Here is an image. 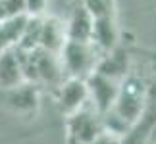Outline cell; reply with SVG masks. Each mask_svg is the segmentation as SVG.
Masks as SVG:
<instances>
[{"label": "cell", "instance_id": "cell-14", "mask_svg": "<svg viewBox=\"0 0 156 144\" xmlns=\"http://www.w3.org/2000/svg\"><path fill=\"white\" fill-rule=\"evenodd\" d=\"M94 19L100 17H116V0H79Z\"/></svg>", "mask_w": 156, "mask_h": 144}, {"label": "cell", "instance_id": "cell-18", "mask_svg": "<svg viewBox=\"0 0 156 144\" xmlns=\"http://www.w3.org/2000/svg\"><path fill=\"white\" fill-rule=\"evenodd\" d=\"M0 23H2V21H0Z\"/></svg>", "mask_w": 156, "mask_h": 144}, {"label": "cell", "instance_id": "cell-12", "mask_svg": "<svg viewBox=\"0 0 156 144\" xmlns=\"http://www.w3.org/2000/svg\"><path fill=\"white\" fill-rule=\"evenodd\" d=\"M8 104L20 113H29L39 106V91L33 83H21L8 91Z\"/></svg>", "mask_w": 156, "mask_h": 144}, {"label": "cell", "instance_id": "cell-17", "mask_svg": "<svg viewBox=\"0 0 156 144\" xmlns=\"http://www.w3.org/2000/svg\"><path fill=\"white\" fill-rule=\"evenodd\" d=\"M91 144H122V142L118 140L116 135H112V133H108V131H104V133H100Z\"/></svg>", "mask_w": 156, "mask_h": 144}, {"label": "cell", "instance_id": "cell-16", "mask_svg": "<svg viewBox=\"0 0 156 144\" xmlns=\"http://www.w3.org/2000/svg\"><path fill=\"white\" fill-rule=\"evenodd\" d=\"M2 4L8 12V17L25 14V0H2Z\"/></svg>", "mask_w": 156, "mask_h": 144}, {"label": "cell", "instance_id": "cell-8", "mask_svg": "<svg viewBox=\"0 0 156 144\" xmlns=\"http://www.w3.org/2000/svg\"><path fill=\"white\" fill-rule=\"evenodd\" d=\"M93 27H94V17L87 12L85 6L77 4L68 15V21H66V35H68L69 40L91 43Z\"/></svg>", "mask_w": 156, "mask_h": 144}, {"label": "cell", "instance_id": "cell-7", "mask_svg": "<svg viewBox=\"0 0 156 144\" xmlns=\"http://www.w3.org/2000/svg\"><path fill=\"white\" fill-rule=\"evenodd\" d=\"M25 83L23 77V67H21V58L16 46L8 48V50L0 52V87L4 91L20 87Z\"/></svg>", "mask_w": 156, "mask_h": 144}, {"label": "cell", "instance_id": "cell-5", "mask_svg": "<svg viewBox=\"0 0 156 144\" xmlns=\"http://www.w3.org/2000/svg\"><path fill=\"white\" fill-rule=\"evenodd\" d=\"M89 98V87L87 79L83 77H66L62 81V85L58 87V102L64 113H75L77 110H81Z\"/></svg>", "mask_w": 156, "mask_h": 144}, {"label": "cell", "instance_id": "cell-1", "mask_svg": "<svg viewBox=\"0 0 156 144\" xmlns=\"http://www.w3.org/2000/svg\"><path fill=\"white\" fill-rule=\"evenodd\" d=\"M147 83L137 75H127L119 83V92L116 98L112 110L118 113L119 117H123L127 123L135 125L139 121L143 110L147 104Z\"/></svg>", "mask_w": 156, "mask_h": 144}, {"label": "cell", "instance_id": "cell-15", "mask_svg": "<svg viewBox=\"0 0 156 144\" xmlns=\"http://www.w3.org/2000/svg\"><path fill=\"white\" fill-rule=\"evenodd\" d=\"M46 6H48V0H25V14L29 17H41Z\"/></svg>", "mask_w": 156, "mask_h": 144}, {"label": "cell", "instance_id": "cell-9", "mask_svg": "<svg viewBox=\"0 0 156 144\" xmlns=\"http://www.w3.org/2000/svg\"><path fill=\"white\" fill-rule=\"evenodd\" d=\"M118 40H119V29L116 25V17H100V19H94L91 43L97 46V50L100 54L112 52L114 48H118Z\"/></svg>", "mask_w": 156, "mask_h": 144}, {"label": "cell", "instance_id": "cell-6", "mask_svg": "<svg viewBox=\"0 0 156 144\" xmlns=\"http://www.w3.org/2000/svg\"><path fill=\"white\" fill-rule=\"evenodd\" d=\"M35 54V62H37V71H39V83H46V85L60 87L64 81V65L60 60V54L46 52L43 48L33 50Z\"/></svg>", "mask_w": 156, "mask_h": 144}, {"label": "cell", "instance_id": "cell-13", "mask_svg": "<svg viewBox=\"0 0 156 144\" xmlns=\"http://www.w3.org/2000/svg\"><path fill=\"white\" fill-rule=\"evenodd\" d=\"M41 29H43V19L41 17H29L25 31H23L20 43L16 46L23 52H33L41 46Z\"/></svg>", "mask_w": 156, "mask_h": 144}, {"label": "cell", "instance_id": "cell-10", "mask_svg": "<svg viewBox=\"0 0 156 144\" xmlns=\"http://www.w3.org/2000/svg\"><path fill=\"white\" fill-rule=\"evenodd\" d=\"M98 73H102L110 79H116L122 83L125 77L129 75V58H127V52L119 50V48H114L112 52H106L98 58V63H97V69Z\"/></svg>", "mask_w": 156, "mask_h": 144}, {"label": "cell", "instance_id": "cell-4", "mask_svg": "<svg viewBox=\"0 0 156 144\" xmlns=\"http://www.w3.org/2000/svg\"><path fill=\"white\" fill-rule=\"evenodd\" d=\"M87 87H89V98L100 113H106L114 108L119 92V81L110 79L98 71H93L87 77Z\"/></svg>", "mask_w": 156, "mask_h": 144}, {"label": "cell", "instance_id": "cell-2", "mask_svg": "<svg viewBox=\"0 0 156 144\" xmlns=\"http://www.w3.org/2000/svg\"><path fill=\"white\" fill-rule=\"evenodd\" d=\"M102 56L93 43H81V40H66V44L60 52L64 71L68 77H83L87 79L89 75L97 69L98 58Z\"/></svg>", "mask_w": 156, "mask_h": 144}, {"label": "cell", "instance_id": "cell-3", "mask_svg": "<svg viewBox=\"0 0 156 144\" xmlns=\"http://www.w3.org/2000/svg\"><path fill=\"white\" fill-rule=\"evenodd\" d=\"M69 140L75 144H91L100 133H104L102 113H100L91 100L81 110L71 113L68 119Z\"/></svg>", "mask_w": 156, "mask_h": 144}, {"label": "cell", "instance_id": "cell-11", "mask_svg": "<svg viewBox=\"0 0 156 144\" xmlns=\"http://www.w3.org/2000/svg\"><path fill=\"white\" fill-rule=\"evenodd\" d=\"M68 40L66 35V23H62L56 17H46L43 19V29H41V46L46 52L60 54Z\"/></svg>", "mask_w": 156, "mask_h": 144}]
</instances>
